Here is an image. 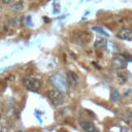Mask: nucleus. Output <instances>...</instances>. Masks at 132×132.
<instances>
[{
	"label": "nucleus",
	"mask_w": 132,
	"mask_h": 132,
	"mask_svg": "<svg viewBox=\"0 0 132 132\" xmlns=\"http://www.w3.org/2000/svg\"><path fill=\"white\" fill-rule=\"evenodd\" d=\"M52 85L54 87H56V89H58L59 91H61L62 93L63 92H67L68 90V81L60 74H54L51 76L50 78Z\"/></svg>",
	"instance_id": "1"
},
{
	"label": "nucleus",
	"mask_w": 132,
	"mask_h": 132,
	"mask_svg": "<svg viewBox=\"0 0 132 132\" xmlns=\"http://www.w3.org/2000/svg\"><path fill=\"white\" fill-rule=\"evenodd\" d=\"M23 85L24 87L31 92H38L40 87H41V82L38 78L36 77H32V76H27L23 79Z\"/></svg>",
	"instance_id": "2"
},
{
	"label": "nucleus",
	"mask_w": 132,
	"mask_h": 132,
	"mask_svg": "<svg viewBox=\"0 0 132 132\" xmlns=\"http://www.w3.org/2000/svg\"><path fill=\"white\" fill-rule=\"evenodd\" d=\"M47 97H48L50 101H51L55 106H60V105L64 102V96H63L62 92L59 91L58 89L50 90L48 93H47Z\"/></svg>",
	"instance_id": "3"
},
{
	"label": "nucleus",
	"mask_w": 132,
	"mask_h": 132,
	"mask_svg": "<svg viewBox=\"0 0 132 132\" xmlns=\"http://www.w3.org/2000/svg\"><path fill=\"white\" fill-rule=\"evenodd\" d=\"M112 66L116 69H124L127 67V60L123 56H117L112 60Z\"/></svg>",
	"instance_id": "4"
},
{
	"label": "nucleus",
	"mask_w": 132,
	"mask_h": 132,
	"mask_svg": "<svg viewBox=\"0 0 132 132\" xmlns=\"http://www.w3.org/2000/svg\"><path fill=\"white\" fill-rule=\"evenodd\" d=\"M66 77H67V81L70 86H77L79 82V77L74 71H71V70L67 71Z\"/></svg>",
	"instance_id": "5"
},
{
	"label": "nucleus",
	"mask_w": 132,
	"mask_h": 132,
	"mask_svg": "<svg viewBox=\"0 0 132 132\" xmlns=\"http://www.w3.org/2000/svg\"><path fill=\"white\" fill-rule=\"evenodd\" d=\"M118 37L123 40H132V30L130 29H122L118 33Z\"/></svg>",
	"instance_id": "6"
},
{
	"label": "nucleus",
	"mask_w": 132,
	"mask_h": 132,
	"mask_svg": "<svg viewBox=\"0 0 132 132\" xmlns=\"http://www.w3.org/2000/svg\"><path fill=\"white\" fill-rule=\"evenodd\" d=\"M80 128L84 130V131H87V132H93V131H96V127L94 126L93 123L91 122H86V121H82L80 122Z\"/></svg>",
	"instance_id": "7"
},
{
	"label": "nucleus",
	"mask_w": 132,
	"mask_h": 132,
	"mask_svg": "<svg viewBox=\"0 0 132 132\" xmlns=\"http://www.w3.org/2000/svg\"><path fill=\"white\" fill-rule=\"evenodd\" d=\"M106 44H107V42L105 41V39H103V38H101V37H98V38L96 39L95 43H94V46H95L96 48H102V47L106 46Z\"/></svg>",
	"instance_id": "8"
},
{
	"label": "nucleus",
	"mask_w": 132,
	"mask_h": 132,
	"mask_svg": "<svg viewBox=\"0 0 132 132\" xmlns=\"http://www.w3.org/2000/svg\"><path fill=\"white\" fill-rule=\"evenodd\" d=\"M110 99H111L112 101H119V100H120V94L118 93V91H114V90L111 91Z\"/></svg>",
	"instance_id": "9"
},
{
	"label": "nucleus",
	"mask_w": 132,
	"mask_h": 132,
	"mask_svg": "<svg viewBox=\"0 0 132 132\" xmlns=\"http://www.w3.org/2000/svg\"><path fill=\"white\" fill-rule=\"evenodd\" d=\"M92 30H94V31H97L98 33H100V34H102V35H104V36H108V33H106L101 27H97V26H94V27H92Z\"/></svg>",
	"instance_id": "10"
},
{
	"label": "nucleus",
	"mask_w": 132,
	"mask_h": 132,
	"mask_svg": "<svg viewBox=\"0 0 132 132\" xmlns=\"http://www.w3.org/2000/svg\"><path fill=\"white\" fill-rule=\"evenodd\" d=\"M12 8H13L14 10H20V9L23 8V3H22V2H18V3H15V4L12 5Z\"/></svg>",
	"instance_id": "11"
},
{
	"label": "nucleus",
	"mask_w": 132,
	"mask_h": 132,
	"mask_svg": "<svg viewBox=\"0 0 132 132\" xmlns=\"http://www.w3.org/2000/svg\"><path fill=\"white\" fill-rule=\"evenodd\" d=\"M127 116H128L130 119H132V110H131V109H128V110H127Z\"/></svg>",
	"instance_id": "12"
},
{
	"label": "nucleus",
	"mask_w": 132,
	"mask_h": 132,
	"mask_svg": "<svg viewBox=\"0 0 132 132\" xmlns=\"http://www.w3.org/2000/svg\"><path fill=\"white\" fill-rule=\"evenodd\" d=\"M3 3H5V4H7V3H9L10 2V0H1Z\"/></svg>",
	"instance_id": "13"
},
{
	"label": "nucleus",
	"mask_w": 132,
	"mask_h": 132,
	"mask_svg": "<svg viewBox=\"0 0 132 132\" xmlns=\"http://www.w3.org/2000/svg\"><path fill=\"white\" fill-rule=\"evenodd\" d=\"M0 90H1V89H0ZM0 92H1V91H0Z\"/></svg>",
	"instance_id": "14"
}]
</instances>
